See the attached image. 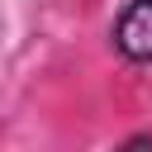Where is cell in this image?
Returning a JSON list of instances; mask_svg holds the SVG:
<instances>
[{"mask_svg": "<svg viewBox=\"0 0 152 152\" xmlns=\"http://www.w3.org/2000/svg\"><path fill=\"white\" fill-rule=\"evenodd\" d=\"M114 152H152V128H142V133H128L124 142H114Z\"/></svg>", "mask_w": 152, "mask_h": 152, "instance_id": "obj_2", "label": "cell"}, {"mask_svg": "<svg viewBox=\"0 0 152 152\" xmlns=\"http://www.w3.org/2000/svg\"><path fill=\"white\" fill-rule=\"evenodd\" d=\"M109 38L128 66H152V0H128L114 14Z\"/></svg>", "mask_w": 152, "mask_h": 152, "instance_id": "obj_1", "label": "cell"}]
</instances>
